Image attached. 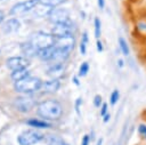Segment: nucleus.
Here are the masks:
<instances>
[{
  "label": "nucleus",
  "instance_id": "nucleus-11",
  "mask_svg": "<svg viewBox=\"0 0 146 145\" xmlns=\"http://www.w3.org/2000/svg\"><path fill=\"white\" fill-rule=\"evenodd\" d=\"M64 72H65V66L63 63H55L52 66H50L47 71V74L51 78V79H55V80H59L63 75H64Z\"/></svg>",
  "mask_w": 146,
  "mask_h": 145
},
{
  "label": "nucleus",
  "instance_id": "nucleus-27",
  "mask_svg": "<svg viewBox=\"0 0 146 145\" xmlns=\"http://www.w3.org/2000/svg\"><path fill=\"white\" fill-rule=\"evenodd\" d=\"M81 104H82V99L81 98H78L75 100V111H76L78 114H80V105Z\"/></svg>",
  "mask_w": 146,
  "mask_h": 145
},
{
  "label": "nucleus",
  "instance_id": "nucleus-23",
  "mask_svg": "<svg viewBox=\"0 0 146 145\" xmlns=\"http://www.w3.org/2000/svg\"><path fill=\"white\" fill-rule=\"evenodd\" d=\"M88 71H89V64H88L87 62H83V63L80 65V67H79V76H84V75H87Z\"/></svg>",
  "mask_w": 146,
  "mask_h": 145
},
{
  "label": "nucleus",
  "instance_id": "nucleus-25",
  "mask_svg": "<svg viewBox=\"0 0 146 145\" xmlns=\"http://www.w3.org/2000/svg\"><path fill=\"white\" fill-rule=\"evenodd\" d=\"M94 105L96 107H100L103 105V102H102V96L100 95H96L95 98H94Z\"/></svg>",
  "mask_w": 146,
  "mask_h": 145
},
{
  "label": "nucleus",
  "instance_id": "nucleus-26",
  "mask_svg": "<svg viewBox=\"0 0 146 145\" xmlns=\"http://www.w3.org/2000/svg\"><path fill=\"white\" fill-rule=\"evenodd\" d=\"M138 132H139L144 138H146V126H145V124H140V126L138 127Z\"/></svg>",
  "mask_w": 146,
  "mask_h": 145
},
{
  "label": "nucleus",
  "instance_id": "nucleus-2",
  "mask_svg": "<svg viewBox=\"0 0 146 145\" xmlns=\"http://www.w3.org/2000/svg\"><path fill=\"white\" fill-rule=\"evenodd\" d=\"M41 84H42V81L39 78L29 75V76H26V78H24L19 81H15L14 87H15V90L18 91V92L31 94L33 91L39 90Z\"/></svg>",
  "mask_w": 146,
  "mask_h": 145
},
{
  "label": "nucleus",
  "instance_id": "nucleus-15",
  "mask_svg": "<svg viewBox=\"0 0 146 145\" xmlns=\"http://www.w3.org/2000/svg\"><path fill=\"white\" fill-rule=\"evenodd\" d=\"M56 53V47L51 46V47H47L43 49H40L38 51V57L42 61H52L54 56Z\"/></svg>",
  "mask_w": 146,
  "mask_h": 145
},
{
  "label": "nucleus",
  "instance_id": "nucleus-36",
  "mask_svg": "<svg viewBox=\"0 0 146 145\" xmlns=\"http://www.w3.org/2000/svg\"><path fill=\"white\" fill-rule=\"evenodd\" d=\"M102 143H103V139L100 138V139H99V140L97 142V145H102Z\"/></svg>",
  "mask_w": 146,
  "mask_h": 145
},
{
  "label": "nucleus",
  "instance_id": "nucleus-37",
  "mask_svg": "<svg viewBox=\"0 0 146 145\" xmlns=\"http://www.w3.org/2000/svg\"><path fill=\"white\" fill-rule=\"evenodd\" d=\"M0 1H2V0H0Z\"/></svg>",
  "mask_w": 146,
  "mask_h": 145
},
{
  "label": "nucleus",
  "instance_id": "nucleus-17",
  "mask_svg": "<svg viewBox=\"0 0 146 145\" xmlns=\"http://www.w3.org/2000/svg\"><path fill=\"white\" fill-rule=\"evenodd\" d=\"M26 123L31 127H34V128H49V127H51L50 123H48L46 121H42V120H38V119L27 120Z\"/></svg>",
  "mask_w": 146,
  "mask_h": 145
},
{
  "label": "nucleus",
  "instance_id": "nucleus-31",
  "mask_svg": "<svg viewBox=\"0 0 146 145\" xmlns=\"http://www.w3.org/2000/svg\"><path fill=\"white\" fill-rule=\"evenodd\" d=\"M97 3H98V7L100 9H104V7H105V0H97Z\"/></svg>",
  "mask_w": 146,
  "mask_h": 145
},
{
  "label": "nucleus",
  "instance_id": "nucleus-20",
  "mask_svg": "<svg viewBox=\"0 0 146 145\" xmlns=\"http://www.w3.org/2000/svg\"><path fill=\"white\" fill-rule=\"evenodd\" d=\"M94 26H95V37L98 40L100 38V34H102V23H100V19L98 17H96L94 19Z\"/></svg>",
  "mask_w": 146,
  "mask_h": 145
},
{
  "label": "nucleus",
  "instance_id": "nucleus-29",
  "mask_svg": "<svg viewBox=\"0 0 146 145\" xmlns=\"http://www.w3.org/2000/svg\"><path fill=\"white\" fill-rule=\"evenodd\" d=\"M89 143H90L89 135H84L83 138H82V140H81V145H89Z\"/></svg>",
  "mask_w": 146,
  "mask_h": 145
},
{
  "label": "nucleus",
  "instance_id": "nucleus-22",
  "mask_svg": "<svg viewBox=\"0 0 146 145\" xmlns=\"http://www.w3.org/2000/svg\"><path fill=\"white\" fill-rule=\"evenodd\" d=\"M39 1L41 3H43V5H47V6L52 7V8H56V6L63 3L65 0H39Z\"/></svg>",
  "mask_w": 146,
  "mask_h": 145
},
{
  "label": "nucleus",
  "instance_id": "nucleus-3",
  "mask_svg": "<svg viewBox=\"0 0 146 145\" xmlns=\"http://www.w3.org/2000/svg\"><path fill=\"white\" fill-rule=\"evenodd\" d=\"M29 41H30L38 50H40V49H43V48L54 46V45H55V37H54L52 34L38 31V32H34V33L31 34Z\"/></svg>",
  "mask_w": 146,
  "mask_h": 145
},
{
  "label": "nucleus",
  "instance_id": "nucleus-32",
  "mask_svg": "<svg viewBox=\"0 0 146 145\" xmlns=\"http://www.w3.org/2000/svg\"><path fill=\"white\" fill-rule=\"evenodd\" d=\"M110 116H111V115H110V113H106V114L103 116V118H104V119H103V121H104V122H107V121L110 120Z\"/></svg>",
  "mask_w": 146,
  "mask_h": 145
},
{
  "label": "nucleus",
  "instance_id": "nucleus-14",
  "mask_svg": "<svg viewBox=\"0 0 146 145\" xmlns=\"http://www.w3.org/2000/svg\"><path fill=\"white\" fill-rule=\"evenodd\" d=\"M21 51L25 57H34V56H38L39 50L30 41H27V42H23L21 45Z\"/></svg>",
  "mask_w": 146,
  "mask_h": 145
},
{
  "label": "nucleus",
  "instance_id": "nucleus-33",
  "mask_svg": "<svg viewBox=\"0 0 146 145\" xmlns=\"http://www.w3.org/2000/svg\"><path fill=\"white\" fill-rule=\"evenodd\" d=\"M3 17H5V15H3V13H2L1 10H0V23H1L2 21H3Z\"/></svg>",
  "mask_w": 146,
  "mask_h": 145
},
{
  "label": "nucleus",
  "instance_id": "nucleus-30",
  "mask_svg": "<svg viewBox=\"0 0 146 145\" xmlns=\"http://www.w3.org/2000/svg\"><path fill=\"white\" fill-rule=\"evenodd\" d=\"M96 47H97V51H98V53H102L103 49H104V48H103V43H102V41H100L99 39H98L97 42H96Z\"/></svg>",
  "mask_w": 146,
  "mask_h": 145
},
{
  "label": "nucleus",
  "instance_id": "nucleus-4",
  "mask_svg": "<svg viewBox=\"0 0 146 145\" xmlns=\"http://www.w3.org/2000/svg\"><path fill=\"white\" fill-rule=\"evenodd\" d=\"M44 137H46V135H43L39 130L29 129V130L23 131L18 136L17 140H18L19 145H33V144H36V143L41 142L42 139H44Z\"/></svg>",
  "mask_w": 146,
  "mask_h": 145
},
{
  "label": "nucleus",
  "instance_id": "nucleus-12",
  "mask_svg": "<svg viewBox=\"0 0 146 145\" xmlns=\"http://www.w3.org/2000/svg\"><path fill=\"white\" fill-rule=\"evenodd\" d=\"M59 87H60L59 80L51 79V80H49V81L42 82V84H41V87H40L39 90H41V91L44 92V94H52V92L57 91V90L59 89Z\"/></svg>",
  "mask_w": 146,
  "mask_h": 145
},
{
  "label": "nucleus",
  "instance_id": "nucleus-5",
  "mask_svg": "<svg viewBox=\"0 0 146 145\" xmlns=\"http://www.w3.org/2000/svg\"><path fill=\"white\" fill-rule=\"evenodd\" d=\"M38 2H39V0H26V1L18 2L15 6H13V8L10 9V15H15V16L24 15V14L31 11L38 5Z\"/></svg>",
  "mask_w": 146,
  "mask_h": 145
},
{
  "label": "nucleus",
  "instance_id": "nucleus-8",
  "mask_svg": "<svg viewBox=\"0 0 146 145\" xmlns=\"http://www.w3.org/2000/svg\"><path fill=\"white\" fill-rule=\"evenodd\" d=\"M73 26L72 23H58L55 24L51 31V34L55 38H60V37H68V35H73Z\"/></svg>",
  "mask_w": 146,
  "mask_h": 145
},
{
  "label": "nucleus",
  "instance_id": "nucleus-1",
  "mask_svg": "<svg viewBox=\"0 0 146 145\" xmlns=\"http://www.w3.org/2000/svg\"><path fill=\"white\" fill-rule=\"evenodd\" d=\"M36 112L44 120H58L63 114V106L55 99H47L38 104Z\"/></svg>",
  "mask_w": 146,
  "mask_h": 145
},
{
  "label": "nucleus",
  "instance_id": "nucleus-28",
  "mask_svg": "<svg viewBox=\"0 0 146 145\" xmlns=\"http://www.w3.org/2000/svg\"><path fill=\"white\" fill-rule=\"evenodd\" d=\"M106 113H107V104L106 103H103V105L100 106V115L104 116Z\"/></svg>",
  "mask_w": 146,
  "mask_h": 145
},
{
  "label": "nucleus",
  "instance_id": "nucleus-7",
  "mask_svg": "<svg viewBox=\"0 0 146 145\" xmlns=\"http://www.w3.org/2000/svg\"><path fill=\"white\" fill-rule=\"evenodd\" d=\"M48 18L54 24L70 23V13L65 8H52L50 14L48 15Z\"/></svg>",
  "mask_w": 146,
  "mask_h": 145
},
{
  "label": "nucleus",
  "instance_id": "nucleus-9",
  "mask_svg": "<svg viewBox=\"0 0 146 145\" xmlns=\"http://www.w3.org/2000/svg\"><path fill=\"white\" fill-rule=\"evenodd\" d=\"M75 45V39L73 35H68V37H60V38H55V47L57 49L60 50H65L71 53L74 48Z\"/></svg>",
  "mask_w": 146,
  "mask_h": 145
},
{
  "label": "nucleus",
  "instance_id": "nucleus-6",
  "mask_svg": "<svg viewBox=\"0 0 146 145\" xmlns=\"http://www.w3.org/2000/svg\"><path fill=\"white\" fill-rule=\"evenodd\" d=\"M14 106L17 111L22 113L30 112L35 106V100L27 96H19L14 99Z\"/></svg>",
  "mask_w": 146,
  "mask_h": 145
},
{
  "label": "nucleus",
  "instance_id": "nucleus-21",
  "mask_svg": "<svg viewBox=\"0 0 146 145\" xmlns=\"http://www.w3.org/2000/svg\"><path fill=\"white\" fill-rule=\"evenodd\" d=\"M87 42H88V33L87 32H83L82 40H81V43H80V51H81L82 55H86V51H87Z\"/></svg>",
  "mask_w": 146,
  "mask_h": 145
},
{
  "label": "nucleus",
  "instance_id": "nucleus-13",
  "mask_svg": "<svg viewBox=\"0 0 146 145\" xmlns=\"http://www.w3.org/2000/svg\"><path fill=\"white\" fill-rule=\"evenodd\" d=\"M21 24H19V21L17 18H10L8 19L7 22H5L2 24V31L5 33H14L16 31H18Z\"/></svg>",
  "mask_w": 146,
  "mask_h": 145
},
{
  "label": "nucleus",
  "instance_id": "nucleus-10",
  "mask_svg": "<svg viewBox=\"0 0 146 145\" xmlns=\"http://www.w3.org/2000/svg\"><path fill=\"white\" fill-rule=\"evenodd\" d=\"M7 66L13 72L17 71V70L27 69L29 59L26 57H23V56H14V57H10V58L7 59Z\"/></svg>",
  "mask_w": 146,
  "mask_h": 145
},
{
  "label": "nucleus",
  "instance_id": "nucleus-34",
  "mask_svg": "<svg viewBox=\"0 0 146 145\" xmlns=\"http://www.w3.org/2000/svg\"><path fill=\"white\" fill-rule=\"evenodd\" d=\"M73 81H74V83H75L76 86L79 84V81H78V78H76V76H74V78H73Z\"/></svg>",
  "mask_w": 146,
  "mask_h": 145
},
{
  "label": "nucleus",
  "instance_id": "nucleus-16",
  "mask_svg": "<svg viewBox=\"0 0 146 145\" xmlns=\"http://www.w3.org/2000/svg\"><path fill=\"white\" fill-rule=\"evenodd\" d=\"M44 139L48 145H68L62 137L57 135H46Z\"/></svg>",
  "mask_w": 146,
  "mask_h": 145
},
{
  "label": "nucleus",
  "instance_id": "nucleus-19",
  "mask_svg": "<svg viewBox=\"0 0 146 145\" xmlns=\"http://www.w3.org/2000/svg\"><path fill=\"white\" fill-rule=\"evenodd\" d=\"M119 46H120V49H121V51H122V54H123L124 56H128V55L130 54L129 45H128L127 40H125V39H123L122 37H120V38H119Z\"/></svg>",
  "mask_w": 146,
  "mask_h": 145
},
{
  "label": "nucleus",
  "instance_id": "nucleus-35",
  "mask_svg": "<svg viewBox=\"0 0 146 145\" xmlns=\"http://www.w3.org/2000/svg\"><path fill=\"white\" fill-rule=\"evenodd\" d=\"M119 66H123V61L122 59H119Z\"/></svg>",
  "mask_w": 146,
  "mask_h": 145
},
{
  "label": "nucleus",
  "instance_id": "nucleus-18",
  "mask_svg": "<svg viewBox=\"0 0 146 145\" xmlns=\"http://www.w3.org/2000/svg\"><path fill=\"white\" fill-rule=\"evenodd\" d=\"M29 75H30V74H29L27 69H23V70L14 71V72L11 73V79H13L14 81H19V80H22V79H24V78H26V76H29Z\"/></svg>",
  "mask_w": 146,
  "mask_h": 145
},
{
  "label": "nucleus",
  "instance_id": "nucleus-24",
  "mask_svg": "<svg viewBox=\"0 0 146 145\" xmlns=\"http://www.w3.org/2000/svg\"><path fill=\"white\" fill-rule=\"evenodd\" d=\"M119 98H120V92H119V90H117V89L113 90V92L111 94V97H110V103H111V105H115V104L117 103Z\"/></svg>",
  "mask_w": 146,
  "mask_h": 145
}]
</instances>
